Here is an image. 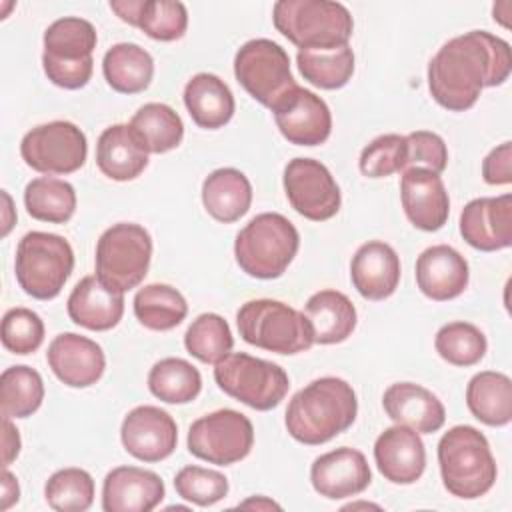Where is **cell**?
<instances>
[{"label": "cell", "mask_w": 512, "mask_h": 512, "mask_svg": "<svg viewBox=\"0 0 512 512\" xmlns=\"http://www.w3.org/2000/svg\"><path fill=\"white\" fill-rule=\"evenodd\" d=\"M310 482L320 496L340 500L364 492L372 482V472L360 450L340 446L312 462Z\"/></svg>", "instance_id": "cell-18"}, {"label": "cell", "mask_w": 512, "mask_h": 512, "mask_svg": "<svg viewBox=\"0 0 512 512\" xmlns=\"http://www.w3.org/2000/svg\"><path fill=\"white\" fill-rule=\"evenodd\" d=\"M184 104L200 128L216 130L234 116V96L228 84L210 72L194 74L184 86Z\"/></svg>", "instance_id": "cell-29"}, {"label": "cell", "mask_w": 512, "mask_h": 512, "mask_svg": "<svg viewBox=\"0 0 512 512\" xmlns=\"http://www.w3.org/2000/svg\"><path fill=\"white\" fill-rule=\"evenodd\" d=\"M162 478L138 466L112 468L102 484L104 512H150L164 500Z\"/></svg>", "instance_id": "cell-21"}, {"label": "cell", "mask_w": 512, "mask_h": 512, "mask_svg": "<svg viewBox=\"0 0 512 512\" xmlns=\"http://www.w3.org/2000/svg\"><path fill=\"white\" fill-rule=\"evenodd\" d=\"M238 508H256V510H272V508H276V510H280V504L272 502L266 496H254V498H248V500L240 502Z\"/></svg>", "instance_id": "cell-50"}, {"label": "cell", "mask_w": 512, "mask_h": 512, "mask_svg": "<svg viewBox=\"0 0 512 512\" xmlns=\"http://www.w3.org/2000/svg\"><path fill=\"white\" fill-rule=\"evenodd\" d=\"M400 272V258L396 250L382 240L362 244L350 262V278L354 288L362 298L374 302L396 292Z\"/></svg>", "instance_id": "cell-24"}, {"label": "cell", "mask_w": 512, "mask_h": 512, "mask_svg": "<svg viewBox=\"0 0 512 512\" xmlns=\"http://www.w3.org/2000/svg\"><path fill=\"white\" fill-rule=\"evenodd\" d=\"M382 406L390 420L418 434L438 432L446 422V410L438 396L414 382L390 384L382 396Z\"/></svg>", "instance_id": "cell-25"}, {"label": "cell", "mask_w": 512, "mask_h": 512, "mask_svg": "<svg viewBox=\"0 0 512 512\" xmlns=\"http://www.w3.org/2000/svg\"><path fill=\"white\" fill-rule=\"evenodd\" d=\"M44 498L58 512H84L94 502V480L82 468H62L46 480Z\"/></svg>", "instance_id": "cell-42"}, {"label": "cell", "mask_w": 512, "mask_h": 512, "mask_svg": "<svg viewBox=\"0 0 512 512\" xmlns=\"http://www.w3.org/2000/svg\"><path fill=\"white\" fill-rule=\"evenodd\" d=\"M110 10L160 42L178 40L188 28V10L176 0H112Z\"/></svg>", "instance_id": "cell-26"}, {"label": "cell", "mask_w": 512, "mask_h": 512, "mask_svg": "<svg viewBox=\"0 0 512 512\" xmlns=\"http://www.w3.org/2000/svg\"><path fill=\"white\" fill-rule=\"evenodd\" d=\"M280 134L296 146L324 144L332 132L328 104L312 90L296 86L272 110Z\"/></svg>", "instance_id": "cell-16"}, {"label": "cell", "mask_w": 512, "mask_h": 512, "mask_svg": "<svg viewBox=\"0 0 512 512\" xmlns=\"http://www.w3.org/2000/svg\"><path fill=\"white\" fill-rule=\"evenodd\" d=\"M448 166V148L436 132L416 130L406 136V168H426L442 174Z\"/></svg>", "instance_id": "cell-46"}, {"label": "cell", "mask_w": 512, "mask_h": 512, "mask_svg": "<svg viewBox=\"0 0 512 512\" xmlns=\"http://www.w3.org/2000/svg\"><path fill=\"white\" fill-rule=\"evenodd\" d=\"M134 316L150 330L164 332L176 328L188 314L186 298L170 284H146L134 296Z\"/></svg>", "instance_id": "cell-35"}, {"label": "cell", "mask_w": 512, "mask_h": 512, "mask_svg": "<svg viewBox=\"0 0 512 512\" xmlns=\"http://www.w3.org/2000/svg\"><path fill=\"white\" fill-rule=\"evenodd\" d=\"M202 204L214 220L232 224L250 210V180L236 168H218L202 182Z\"/></svg>", "instance_id": "cell-30"}, {"label": "cell", "mask_w": 512, "mask_h": 512, "mask_svg": "<svg viewBox=\"0 0 512 512\" xmlns=\"http://www.w3.org/2000/svg\"><path fill=\"white\" fill-rule=\"evenodd\" d=\"M236 326L244 342L276 354H298L314 344L306 314L272 298L244 302L236 312Z\"/></svg>", "instance_id": "cell-6"}, {"label": "cell", "mask_w": 512, "mask_h": 512, "mask_svg": "<svg viewBox=\"0 0 512 512\" xmlns=\"http://www.w3.org/2000/svg\"><path fill=\"white\" fill-rule=\"evenodd\" d=\"M510 12H512V2L510 0H502V2H496L494 8H492V14H494V20H498L504 28H510Z\"/></svg>", "instance_id": "cell-51"}, {"label": "cell", "mask_w": 512, "mask_h": 512, "mask_svg": "<svg viewBox=\"0 0 512 512\" xmlns=\"http://www.w3.org/2000/svg\"><path fill=\"white\" fill-rule=\"evenodd\" d=\"M2 198H4V202H6V208H4V226H2V236H8V232H10L12 224H14V220L10 218V214H12L14 210H12V198L8 196V192H6V190H2Z\"/></svg>", "instance_id": "cell-52"}, {"label": "cell", "mask_w": 512, "mask_h": 512, "mask_svg": "<svg viewBox=\"0 0 512 512\" xmlns=\"http://www.w3.org/2000/svg\"><path fill=\"white\" fill-rule=\"evenodd\" d=\"M44 340V322L30 308H10L2 318V344L8 352L26 356Z\"/></svg>", "instance_id": "cell-45"}, {"label": "cell", "mask_w": 512, "mask_h": 512, "mask_svg": "<svg viewBox=\"0 0 512 512\" xmlns=\"http://www.w3.org/2000/svg\"><path fill=\"white\" fill-rule=\"evenodd\" d=\"M234 76L254 100L270 110L298 86L290 70L288 52L268 38H254L238 48Z\"/></svg>", "instance_id": "cell-11"}, {"label": "cell", "mask_w": 512, "mask_h": 512, "mask_svg": "<svg viewBox=\"0 0 512 512\" xmlns=\"http://www.w3.org/2000/svg\"><path fill=\"white\" fill-rule=\"evenodd\" d=\"M150 258L152 238L148 230L134 222H118L98 238L96 276L104 286L124 294L144 280Z\"/></svg>", "instance_id": "cell-9"}, {"label": "cell", "mask_w": 512, "mask_h": 512, "mask_svg": "<svg viewBox=\"0 0 512 512\" xmlns=\"http://www.w3.org/2000/svg\"><path fill=\"white\" fill-rule=\"evenodd\" d=\"M24 206L34 220L64 224L76 212V192L66 180L40 176L26 184Z\"/></svg>", "instance_id": "cell-36"}, {"label": "cell", "mask_w": 512, "mask_h": 512, "mask_svg": "<svg viewBox=\"0 0 512 512\" xmlns=\"http://www.w3.org/2000/svg\"><path fill=\"white\" fill-rule=\"evenodd\" d=\"M272 22L298 50H336L348 46L354 32L348 8L330 0H280Z\"/></svg>", "instance_id": "cell-4"}, {"label": "cell", "mask_w": 512, "mask_h": 512, "mask_svg": "<svg viewBox=\"0 0 512 512\" xmlns=\"http://www.w3.org/2000/svg\"><path fill=\"white\" fill-rule=\"evenodd\" d=\"M304 314L314 332V344L344 342L356 328V308L352 300L338 290H320L304 306Z\"/></svg>", "instance_id": "cell-31"}, {"label": "cell", "mask_w": 512, "mask_h": 512, "mask_svg": "<svg viewBox=\"0 0 512 512\" xmlns=\"http://www.w3.org/2000/svg\"><path fill=\"white\" fill-rule=\"evenodd\" d=\"M460 234L480 252L508 248L512 244V194L470 200L460 214Z\"/></svg>", "instance_id": "cell-17"}, {"label": "cell", "mask_w": 512, "mask_h": 512, "mask_svg": "<svg viewBox=\"0 0 512 512\" xmlns=\"http://www.w3.org/2000/svg\"><path fill=\"white\" fill-rule=\"evenodd\" d=\"M96 164L110 180L126 182L144 172L148 152L128 124H112L96 142Z\"/></svg>", "instance_id": "cell-28"}, {"label": "cell", "mask_w": 512, "mask_h": 512, "mask_svg": "<svg viewBox=\"0 0 512 512\" xmlns=\"http://www.w3.org/2000/svg\"><path fill=\"white\" fill-rule=\"evenodd\" d=\"M54 376L70 388H88L96 384L106 368V358L94 340L76 332L58 334L46 352Z\"/></svg>", "instance_id": "cell-20"}, {"label": "cell", "mask_w": 512, "mask_h": 512, "mask_svg": "<svg viewBox=\"0 0 512 512\" xmlns=\"http://www.w3.org/2000/svg\"><path fill=\"white\" fill-rule=\"evenodd\" d=\"M184 346L188 354L204 364H216L234 346V338L228 322L214 312H204L188 326L184 334Z\"/></svg>", "instance_id": "cell-40"}, {"label": "cell", "mask_w": 512, "mask_h": 512, "mask_svg": "<svg viewBox=\"0 0 512 512\" xmlns=\"http://www.w3.org/2000/svg\"><path fill=\"white\" fill-rule=\"evenodd\" d=\"M150 392L166 404H188L202 390V376L184 358H162L148 372Z\"/></svg>", "instance_id": "cell-37"}, {"label": "cell", "mask_w": 512, "mask_h": 512, "mask_svg": "<svg viewBox=\"0 0 512 512\" xmlns=\"http://www.w3.org/2000/svg\"><path fill=\"white\" fill-rule=\"evenodd\" d=\"M86 134L68 120H54L28 130L20 142L22 160L42 174H72L86 162Z\"/></svg>", "instance_id": "cell-13"}, {"label": "cell", "mask_w": 512, "mask_h": 512, "mask_svg": "<svg viewBox=\"0 0 512 512\" xmlns=\"http://www.w3.org/2000/svg\"><path fill=\"white\" fill-rule=\"evenodd\" d=\"M174 488L180 498L196 506H212L228 494V478L218 470L184 466L174 476Z\"/></svg>", "instance_id": "cell-44"}, {"label": "cell", "mask_w": 512, "mask_h": 512, "mask_svg": "<svg viewBox=\"0 0 512 512\" xmlns=\"http://www.w3.org/2000/svg\"><path fill=\"white\" fill-rule=\"evenodd\" d=\"M20 498V486H18V480L16 476L4 468V474H2V502H0V510H8L12 504H16Z\"/></svg>", "instance_id": "cell-49"}, {"label": "cell", "mask_w": 512, "mask_h": 512, "mask_svg": "<svg viewBox=\"0 0 512 512\" xmlns=\"http://www.w3.org/2000/svg\"><path fill=\"white\" fill-rule=\"evenodd\" d=\"M374 462L388 482L414 484L426 468L424 442L408 426H390L374 442Z\"/></svg>", "instance_id": "cell-22"}, {"label": "cell", "mask_w": 512, "mask_h": 512, "mask_svg": "<svg viewBox=\"0 0 512 512\" xmlns=\"http://www.w3.org/2000/svg\"><path fill=\"white\" fill-rule=\"evenodd\" d=\"M466 406L486 426H506L512 420V380L494 370L478 372L466 386Z\"/></svg>", "instance_id": "cell-32"}, {"label": "cell", "mask_w": 512, "mask_h": 512, "mask_svg": "<svg viewBox=\"0 0 512 512\" xmlns=\"http://www.w3.org/2000/svg\"><path fill=\"white\" fill-rule=\"evenodd\" d=\"M378 508V506H374V504H366V502H360V504H348L346 508Z\"/></svg>", "instance_id": "cell-53"}, {"label": "cell", "mask_w": 512, "mask_h": 512, "mask_svg": "<svg viewBox=\"0 0 512 512\" xmlns=\"http://www.w3.org/2000/svg\"><path fill=\"white\" fill-rule=\"evenodd\" d=\"M128 126L148 154L170 152L184 138L182 118L174 108L162 102H148L140 106Z\"/></svg>", "instance_id": "cell-34"}, {"label": "cell", "mask_w": 512, "mask_h": 512, "mask_svg": "<svg viewBox=\"0 0 512 512\" xmlns=\"http://www.w3.org/2000/svg\"><path fill=\"white\" fill-rule=\"evenodd\" d=\"M120 440L130 456L142 462H160L168 458L178 444V426L174 418L158 406L132 408L120 428Z\"/></svg>", "instance_id": "cell-15"}, {"label": "cell", "mask_w": 512, "mask_h": 512, "mask_svg": "<svg viewBox=\"0 0 512 512\" xmlns=\"http://www.w3.org/2000/svg\"><path fill=\"white\" fill-rule=\"evenodd\" d=\"M358 414L354 388L336 376H322L298 390L286 408V430L302 444L318 446L346 432Z\"/></svg>", "instance_id": "cell-2"}, {"label": "cell", "mask_w": 512, "mask_h": 512, "mask_svg": "<svg viewBox=\"0 0 512 512\" xmlns=\"http://www.w3.org/2000/svg\"><path fill=\"white\" fill-rule=\"evenodd\" d=\"M296 64L306 82L322 90H338L354 74V52L350 46L336 50H298Z\"/></svg>", "instance_id": "cell-38"}, {"label": "cell", "mask_w": 512, "mask_h": 512, "mask_svg": "<svg viewBox=\"0 0 512 512\" xmlns=\"http://www.w3.org/2000/svg\"><path fill=\"white\" fill-rule=\"evenodd\" d=\"M214 380L228 396L260 412L276 408L290 388L284 368L244 352H230L216 362Z\"/></svg>", "instance_id": "cell-10"}, {"label": "cell", "mask_w": 512, "mask_h": 512, "mask_svg": "<svg viewBox=\"0 0 512 512\" xmlns=\"http://www.w3.org/2000/svg\"><path fill=\"white\" fill-rule=\"evenodd\" d=\"M102 72L108 86L120 94L144 92L154 76L152 56L134 42H118L106 50Z\"/></svg>", "instance_id": "cell-33"}, {"label": "cell", "mask_w": 512, "mask_h": 512, "mask_svg": "<svg viewBox=\"0 0 512 512\" xmlns=\"http://www.w3.org/2000/svg\"><path fill=\"white\" fill-rule=\"evenodd\" d=\"M360 172L368 178H386L406 168V136L382 134L366 144L358 160Z\"/></svg>", "instance_id": "cell-43"}, {"label": "cell", "mask_w": 512, "mask_h": 512, "mask_svg": "<svg viewBox=\"0 0 512 512\" xmlns=\"http://www.w3.org/2000/svg\"><path fill=\"white\" fill-rule=\"evenodd\" d=\"M282 182L290 206L308 220H330L340 210V188L330 170L314 158L290 160Z\"/></svg>", "instance_id": "cell-14"}, {"label": "cell", "mask_w": 512, "mask_h": 512, "mask_svg": "<svg viewBox=\"0 0 512 512\" xmlns=\"http://www.w3.org/2000/svg\"><path fill=\"white\" fill-rule=\"evenodd\" d=\"M254 446L252 422L238 410L222 408L200 416L188 430L192 456L216 466H230L244 460Z\"/></svg>", "instance_id": "cell-12"}, {"label": "cell", "mask_w": 512, "mask_h": 512, "mask_svg": "<svg viewBox=\"0 0 512 512\" xmlns=\"http://www.w3.org/2000/svg\"><path fill=\"white\" fill-rule=\"evenodd\" d=\"M482 178L486 184L502 186L512 182V144L502 142L492 148L482 162Z\"/></svg>", "instance_id": "cell-47"}, {"label": "cell", "mask_w": 512, "mask_h": 512, "mask_svg": "<svg viewBox=\"0 0 512 512\" xmlns=\"http://www.w3.org/2000/svg\"><path fill=\"white\" fill-rule=\"evenodd\" d=\"M512 70L510 44L486 30H470L442 44L428 62V88L452 112L472 108L482 88L500 86Z\"/></svg>", "instance_id": "cell-1"}, {"label": "cell", "mask_w": 512, "mask_h": 512, "mask_svg": "<svg viewBox=\"0 0 512 512\" xmlns=\"http://www.w3.org/2000/svg\"><path fill=\"white\" fill-rule=\"evenodd\" d=\"M74 268V252L64 236L32 230L16 248L14 272L20 288L36 300L56 298Z\"/></svg>", "instance_id": "cell-8"}, {"label": "cell", "mask_w": 512, "mask_h": 512, "mask_svg": "<svg viewBox=\"0 0 512 512\" xmlns=\"http://www.w3.org/2000/svg\"><path fill=\"white\" fill-rule=\"evenodd\" d=\"M436 352L442 360L454 366H474L478 364L488 348L484 332L470 322H448L434 338Z\"/></svg>", "instance_id": "cell-41"}, {"label": "cell", "mask_w": 512, "mask_h": 512, "mask_svg": "<svg viewBox=\"0 0 512 512\" xmlns=\"http://www.w3.org/2000/svg\"><path fill=\"white\" fill-rule=\"evenodd\" d=\"M44 400L42 376L30 366H10L0 376L2 416L28 418Z\"/></svg>", "instance_id": "cell-39"}, {"label": "cell", "mask_w": 512, "mask_h": 512, "mask_svg": "<svg viewBox=\"0 0 512 512\" xmlns=\"http://www.w3.org/2000/svg\"><path fill=\"white\" fill-rule=\"evenodd\" d=\"M68 316L74 324L104 332L114 328L124 314V294L104 286L98 276H84L68 296Z\"/></svg>", "instance_id": "cell-27"}, {"label": "cell", "mask_w": 512, "mask_h": 512, "mask_svg": "<svg viewBox=\"0 0 512 512\" xmlns=\"http://www.w3.org/2000/svg\"><path fill=\"white\" fill-rule=\"evenodd\" d=\"M444 488L462 500L484 496L496 482V460L486 436L468 424L452 426L438 442Z\"/></svg>", "instance_id": "cell-3"}, {"label": "cell", "mask_w": 512, "mask_h": 512, "mask_svg": "<svg viewBox=\"0 0 512 512\" xmlns=\"http://www.w3.org/2000/svg\"><path fill=\"white\" fill-rule=\"evenodd\" d=\"M300 246L296 226L278 212L256 214L234 240V256L252 278H280Z\"/></svg>", "instance_id": "cell-5"}, {"label": "cell", "mask_w": 512, "mask_h": 512, "mask_svg": "<svg viewBox=\"0 0 512 512\" xmlns=\"http://www.w3.org/2000/svg\"><path fill=\"white\" fill-rule=\"evenodd\" d=\"M2 446H4V468H8L12 464V460H16V456L20 454V434L18 428L12 424V418L4 416L2 418Z\"/></svg>", "instance_id": "cell-48"}, {"label": "cell", "mask_w": 512, "mask_h": 512, "mask_svg": "<svg viewBox=\"0 0 512 512\" xmlns=\"http://www.w3.org/2000/svg\"><path fill=\"white\" fill-rule=\"evenodd\" d=\"M400 200L406 218L424 232L440 230L450 214V198L440 174L408 168L400 178Z\"/></svg>", "instance_id": "cell-19"}, {"label": "cell", "mask_w": 512, "mask_h": 512, "mask_svg": "<svg viewBox=\"0 0 512 512\" xmlns=\"http://www.w3.org/2000/svg\"><path fill=\"white\" fill-rule=\"evenodd\" d=\"M98 36L96 28L78 16L54 20L44 32L42 68L48 80L66 90H78L88 84Z\"/></svg>", "instance_id": "cell-7"}, {"label": "cell", "mask_w": 512, "mask_h": 512, "mask_svg": "<svg viewBox=\"0 0 512 512\" xmlns=\"http://www.w3.org/2000/svg\"><path fill=\"white\" fill-rule=\"evenodd\" d=\"M468 280L466 258L448 244L430 246L416 260V284L430 300L444 302L460 296Z\"/></svg>", "instance_id": "cell-23"}]
</instances>
